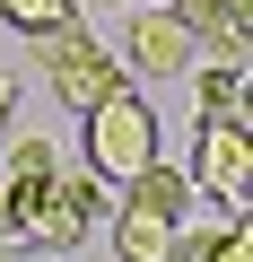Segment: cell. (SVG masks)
Returning <instances> with one entry per match:
<instances>
[{"label":"cell","mask_w":253,"mask_h":262,"mask_svg":"<svg viewBox=\"0 0 253 262\" xmlns=\"http://www.w3.org/2000/svg\"><path fill=\"white\" fill-rule=\"evenodd\" d=\"M79 122H87V131H79V149H87V175H105L113 192L131 184L149 158H157V114H149V96H140L131 79H122L113 96H96Z\"/></svg>","instance_id":"6da1fadb"},{"label":"cell","mask_w":253,"mask_h":262,"mask_svg":"<svg viewBox=\"0 0 253 262\" xmlns=\"http://www.w3.org/2000/svg\"><path fill=\"white\" fill-rule=\"evenodd\" d=\"M0 262H9V245H0Z\"/></svg>","instance_id":"8fae6325"},{"label":"cell","mask_w":253,"mask_h":262,"mask_svg":"<svg viewBox=\"0 0 253 262\" xmlns=\"http://www.w3.org/2000/svg\"><path fill=\"white\" fill-rule=\"evenodd\" d=\"M105 219H113V253H122V262H166V245H175V227H183V219H166L157 201H131V192H113Z\"/></svg>","instance_id":"8992f818"},{"label":"cell","mask_w":253,"mask_h":262,"mask_svg":"<svg viewBox=\"0 0 253 262\" xmlns=\"http://www.w3.org/2000/svg\"><path fill=\"white\" fill-rule=\"evenodd\" d=\"M166 9L183 18V35L218 61H244L253 53V0H166Z\"/></svg>","instance_id":"5b68a950"},{"label":"cell","mask_w":253,"mask_h":262,"mask_svg":"<svg viewBox=\"0 0 253 262\" xmlns=\"http://www.w3.org/2000/svg\"><path fill=\"white\" fill-rule=\"evenodd\" d=\"M131 79H183L192 61H201V44L183 35V18L166 9V0H140L131 9V27H122V53H113Z\"/></svg>","instance_id":"277c9868"},{"label":"cell","mask_w":253,"mask_h":262,"mask_svg":"<svg viewBox=\"0 0 253 262\" xmlns=\"http://www.w3.org/2000/svg\"><path fill=\"white\" fill-rule=\"evenodd\" d=\"M61 18H79V0H0V27H18V35H44Z\"/></svg>","instance_id":"ba28073f"},{"label":"cell","mask_w":253,"mask_h":262,"mask_svg":"<svg viewBox=\"0 0 253 262\" xmlns=\"http://www.w3.org/2000/svg\"><path fill=\"white\" fill-rule=\"evenodd\" d=\"M183 79H192V105H201V114H253V105H244V61H218V53H201Z\"/></svg>","instance_id":"52a82bcc"},{"label":"cell","mask_w":253,"mask_h":262,"mask_svg":"<svg viewBox=\"0 0 253 262\" xmlns=\"http://www.w3.org/2000/svg\"><path fill=\"white\" fill-rule=\"evenodd\" d=\"M18 114V79H0V122H9Z\"/></svg>","instance_id":"30bf717a"},{"label":"cell","mask_w":253,"mask_h":262,"mask_svg":"<svg viewBox=\"0 0 253 262\" xmlns=\"http://www.w3.org/2000/svg\"><path fill=\"white\" fill-rule=\"evenodd\" d=\"M9 175H27V184H53V175H61V149H53V140H18V149H9Z\"/></svg>","instance_id":"9c48e42d"},{"label":"cell","mask_w":253,"mask_h":262,"mask_svg":"<svg viewBox=\"0 0 253 262\" xmlns=\"http://www.w3.org/2000/svg\"><path fill=\"white\" fill-rule=\"evenodd\" d=\"M27 44H35L44 79H53V96H61L70 114H87L96 96H113L122 79H131V70H122V61H113V53H105L79 18H61V27H44V35H27Z\"/></svg>","instance_id":"3957f363"},{"label":"cell","mask_w":253,"mask_h":262,"mask_svg":"<svg viewBox=\"0 0 253 262\" xmlns=\"http://www.w3.org/2000/svg\"><path fill=\"white\" fill-rule=\"evenodd\" d=\"M183 175H192V192H210L227 219H244V201H253V114H201Z\"/></svg>","instance_id":"7a4b0ae2"}]
</instances>
